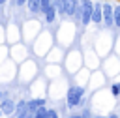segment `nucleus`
<instances>
[{
    "label": "nucleus",
    "instance_id": "2",
    "mask_svg": "<svg viewBox=\"0 0 120 118\" xmlns=\"http://www.w3.org/2000/svg\"><path fill=\"white\" fill-rule=\"evenodd\" d=\"M82 97H84V88L82 86H69V90L66 94L68 109H77L82 103Z\"/></svg>",
    "mask_w": 120,
    "mask_h": 118
},
{
    "label": "nucleus",
    "instance_id": "7",
    "mask_svg": "<svg viewBox=\"0 0 120 118\" xmlns=\"http://www.w3.org/2000/svg\"><path fill=\"white\" fill-rule=\"evenodd\" d=\"M28 116V101H19L15 107V118H26Z\"/></svg>",
    "mask_w": 120,
    "mask_h": 118
},
{
    "label": "nucleus",
    "instance_id": "4",
    "mask_svg": "<svg viewBox=\"0 0 120 118\" xmlns=\"http://www.w3.org/2000/svg\"><path fill=\"white\" fill-rule=\"evenodd\" d=\"M81 0H62V13L66 17H75V13L79 11Z\"/></svg>",
    "mask_w": 120,
    "mask_h": 118
},
{
    "label": "nucleus",
    "instance_id": "20",
    "mask_svg": "<svg viewBox=\"0 0 120 118\" xmlns=\"http://www.w3.org/2000/svg\"><path fill=\"white\" fill-rule=\"evenodd\" d=\"M0 114H4V112H2V109H0Z\"/></svg>",
    "mask_w": 120,
    "mask_h": 118
},
{
    "label": "nucleus",
    "instance_id": "19",
    "mask_svg": "<svg viewBox=\"0 0 120 118\" xmlns=\"http://www.w3.org/2000/svg\"><path fill=\"white\" fill-rule=\"evenodd\" d=\"M4 2H8V0H0V4H4Z\"/></svg>",
    "mask_w": 120,
    "mask_h": 118
},
{
    "label": "nucleus",
    "instance_id": "21",
    "mask_svg": "<svg viewBox=\"0 0 120 118\" xmlns=\"http://www.w3.org/2000/svg\"><path fill=\"white\" fill-rule=\"evenodd\" d=\"M11 2H13V4H15V2H17V0H11Z\"/></svg>",
    "mask_w": 120,
    "mask_h": 118
},
{
    "label": "nucleus",
    "instance_id": "11",
    "mask_svg": "<svg viewBox=\"0 0 120 118\" xmlns=\"http://www.w3.org/2000/svg\"><path fill=\"white\" fill-rule=\"evenodd\" d=\"M47 116H49V109L47 107H39L36 111V114H34V118H47Z\"/></svg>",
    "mask_w": 120,
    "mask_h": 118
},
{
    "label": "nucleus",
    "instance_id": "13",
    "mask_svg": "<svg viewBox=\"0 0 120 118\" xmlns=\"http://www.w3.org/2000/svg\"><path fill=\"white\" fill-rule=\"evenodd\" d=\"M111 94H112V97H120V82L111 84Z\"/></svg>",
    "mask_w": 120,
    "mask_h": 118
},
{
    "label": "nucleus",
    "instance_id": "1",
    "mask_svg": "<svg viewBox=\"0 0 120 118\" xmlns=\"http://www.w3.org/2000/svg\"><path fill=\"white\" fill-rule=\"evenodd\" d=\"M92 13H94V0H81V6H79V11L75 13V19L82 26H88L92 22Z\"/></svg>",
    "mask_w": 120,
    "mask_h": 118
},
{
    "label": "nucleus",
    "instance_id": "9",
    "mask_svg": "<svg viewBox=\"0 0 120 118\" xmlns=\"http://www.w3.org/2000/svg\"><path fill=\"white\" fill-rule=\"evenodd\" d=\"M15 107H17V105H15L11 99H4L2 105H0V109H2L4 114H13V112H15Z\"/></svg>",
    "mask_w": 120,
    "mask_h": 118
},
{
    "label": "nucleus",
    "instance_id": "22",
    "mask_svg": "<svg viewBox=\"0 0 120 118\" xmlns=\"http://www.w3.org/2000/svg\"><path fill=\"white\" fill-rule=\"evenodd\" d=\"M0 97H2V92H0Z\"/></svg>",
    "mask_w": 120,
    "mask_h": 118
},
{
    "label": "nucleus",
    "instance_id": "8",
    "mask_svg": "<svg viewBox=\"0 0 120 118\" xmlns=\"http://www.w3.org/2000/svg\"><path fill=\"white\" fill-rule=\"evenodd\" d=\"M39 107H45V99H43V97L30 99V101H28V114H36V111H38Z\"/></svg>",
    "mask_w": 120,
    "mask_h": 118
},
{
    "label": "nucleus",
    "instance_id": "14",
    "mask_svg": "<svg viewBox=\"0 0 120 118\" xmlns=\"http://www.w3.org/2000/svg\"><path fill=\"white\" fill-rule=\"evenodd\" d=\"M47 118H58V112L54 111V109H49V116Z\"/></svg>",
    "mask_w": 120,
    "mask_h": 118
},
{
    "label": "nucleus",
    "instance_id": "12",
    "mask_svg": "<svg viewBox=\"0 0 120 118\" xmlns=\"http://www.w3.org/2000/svg\"><path fill=\"white\" fill-rule=\"evenodd\" d=\"M114 28H120V4H114Z\"/></svg>",
    "mask_w": 120,
    "mask_h": 118
},
{
    "label": "nucleus",
    "instance_id": "5",
    "mask_svg": "<svg viewBox=\"0 0 120 118\" xmlns=\"http://www.w3.org/2000/svg\"><path fill=\"white\" fill-rule=\"evenodd\" d=\"M92 22L94 24H103V0H94Z\"/></svg>",
    "mask_w": 120,
    "mask_h": 118
},
{
    "label": "nucleus",
    "instance_id": "16",
    "mask_svg": "<svg viewBox=\"0 0 120 118\" xmlns=\"http://www.w3.org/2000/svg\"><path fill=\"white\" fill-rule=\"evenodd\" d=\"M105 118H120V116H118V114H116V112H109V114H107V116H105Z\"/></svg>",
    "mask_w": 120,
    "mask_h": 118
},
{
    "label": "nucleus",
    "instance_id": "17",
    "mask_svg": "<svg viewBox=\"0 0 120 118\" xmlns=\"http://www.w3.org/2000/svg\"><path fill=\"white\" fill-rule=\"evenodd\" d=\"M68 118H82V114H69Z\"/></svg>",
    "mask_w": 120,
    "mask_h": 118
},
{
    "label": "nucleus",
    "instance_id": "3",
    "mask_svg": "<svg viewBox=\"0 0 120 118\" xmlns=\"http://www.w3.org/2000/svg\"><path fill=\"white\" fill-rule=\"evenodd\" d=\"M103 24L107 28L114 26V4L111 0H103Z\"/></svg>",
    "mask_w": 120,
    "mask_h": 118
},
{
    "label": "nucleus",
    "instance_id": "15",
    "mask_svg": "<svg viewBox=\"0 0 120 118\" xmlns=\"http://www.w3.org/2000/svg\"><path fill=\"white\" fill-rule=\"evenodd\" d=\"M28 4V0H17L15 2V6H26Z\"/></svg>",
    "mask_w": 120,
    "mask_h": 118
},
{
    "label": "nucleus",
    "instance_id": "10",
    "mask_svg": "<svg viewBox=\"0 0 120 118\" xmlns=\"http://www.w3.org/2000/svg\"><path fill=\"white\" fill-rule=\"evenodd\" d=\"M26 7L30 9V13H41V0H28Z\"/></svg>",
    "mask_w": 120,
    "mask_h": 118
},
{
    "label": "nucleus",
    "instance_id": "18",
    "mask_svg": "<svg viewBox=\"0 0 120 118\" xmlns=\"http://www.w3.org/2000/svg\"><path fill=\"white\" fill-rule=\"evenodd\" d=\"M92 118H105V116H92Z\"/></svg>",
    "mask_w": 120,
    "mask_h": 118
},
{
    "label": "nucleus",
    "instance_id": "6",
    "mask_svg": "<svg viewBox=\"0 0 120 118\" xmlns=\"http://www.w3.org/2000/svg\"><path fill=\"white\" fill-rule=\"evenodd\" d=\"M43 17H45V22H54L56 21V17H58V9H56V6L54 4H51L45 11H43Z\"/></svg>",
    "mask_w": 120,
    "mask_h": 118
}]
</instances>
